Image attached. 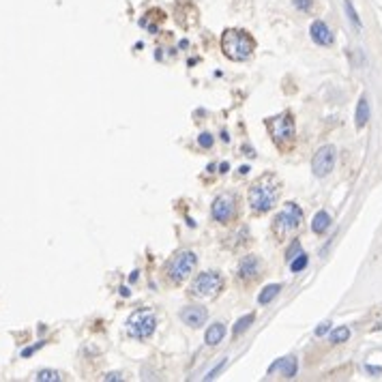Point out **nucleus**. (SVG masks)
I'll return each mask as SVG.
<instances>
[{
	"label": "nucleus",
	"mask_w": 382,
	"mask_h": 382,
	"mask_svg": "<svg viewBox=\"0 0 382 382\" xmlns=\"http://www.w3.org/2000/svg\"><path fill=\"white\" fill-rule=\"evenodd\" d=\"M221 50L230 60H247L253 50H256V39H253L247 30L241 28H228L221 35Z\"/></svg>",
	"instance_id": "1"
},
{
	"label": "nucleus",
	"mask_w": 382,
	"mask_h": 382,
	"mask_svg": "<svg viewBox=\"0 0 382 382\" xmlns=\"http://www.w3.org/2000/svg\"><path fill=\"white\" fill-rule=\"evenodd\" d=\"M249 206L256 213H266L277 204V198H279V187L273 180L270 174L262 176L260 180H256L249 187Z\"/></svg>",
	"instance_id": "2"
},
{
	"label": "nucleus",
	"mask_w": 382,
	"mask_h": 382,
	"mask_svg": "<svg viewBox=\"0 0 382 382\" xmlns=\"http://www.w3.org/2000/svg\"><path fill=\"white\" fill-rule=\"evenodd\" d=\"M266 127L270 135H273V142L279 148H290L294 142V135H297V129H294V118L290 112H283L279 116H273L266 121Z\"/></svg>",
	"instance_id": "3"
},
{
	"label": "nucleus",
	"mask_w": 382,
	"mask_h": 382,
	"mask_svg": "<svg viewBox=\"0 0 382 382\" xmlns=\"http://www.w3.org/2000/svg\"><path fill=\"white\" fill-rule=\"evenodd\" d=\"M224 277L217 270H206V273H200L191 281L189 292L198 299H215L217 294L224 290Z\"/></svg>",
	"instance_id": "4"
},
{
	"label": "nucleus",
	"mask_w": 382,
	"mask_h": 382,
	"mask_svg": "<svg viewBox=\"0 0 382 382\" xmlns=\"http://www.w3.org/2000/svg\"><path fill=\"white\" fill-rule=\"evenodd\" d=\"M155 326H157V318L150 309H138L129 316L127 320V333L133 337V339H146L155 333Z\"/></svg>",
	"instance_id": "5"
},
{
	"label": "nucleus",
	"mask_w": 382,
	"mask_h": 382,
	"mask_svg": "<svg viewBox=\"0 0 382 382\" xmlns=\"http://www.w3.org/2000/svg\"><path fill=\"white\" fill-rule=\"evenodd\" d=\"M196 264H198V256H196L194 251H180V253H176V256L168 262L165 273H168L170 281L180 283V281H185L191 273H194Z\"/></svg>",
	"instance_id": "6"
},
{
	"label": "nucleus",
	"mask_w": 382,
	"mask_h": 382,
	"mask_svg": "<svg viewBox=\"0 0 382 382\" xmlns=\"http://www.w3.org/2000/svg\"><path fill=\"white\" fill-rule=\"evenodd\" d=\"M301 221H303V211H301V206L297 202H288L283 206V211L275 217V232L279 236H285V234L294 232V230L301 226Z\"/></svg>",
	"instance_id": "7"
},
{
	"label": "nucleus",
	"mask_w": 382,
	"mask_h": 382,
	"mask_svg": "<svg viewBox=\"0 0 382 382\" xmlns=\"http://www.w3.org/2000/svg\"><path fill=\"white\" fill-rule=\"evenodd\" d=\"M335 146H322L312 159V172L318 178H324L333 168H335Z\"/></svg>",
	"instance_id": "8"
},
{
	"label": "nucleus",
	"mask_w": 382,
	"mask_h": 382,
	"mask_svg": "<svg viewBox=\"0 0 382 382\" xmlns=\"http://www.w3.org/2000/svg\"><path fill=\"white\" fill-rule=\"evenodd\" d=\"M234 196H230V194H226V196H219L217 200L213 202V217L219 221V224H226V221H230L234 217Z\"/></svg>",
	"instance_id": "9"
},
{
	"label": "nucleus",
	"mask_w": 382,
	"mask_h": 382,
	"mask_svg": "<svg viewBox=\"0 0 382 382\" xmlns=\"http://www.w3.org/2000/svg\"><path fill=\"white\" fill-rule=\"evenodd\" d=\"M206 318H209V312H206L204 307L200 305H189L180 312V320L185 322L187 326H194V329H198V326H202L206 322Z\"/></svg>",
	"instance_id": "10"
},
{
	"label": "nucleus",
	"mask_w": 382,
	"mask_h": 382,
	"mask_svg": "<svg viewBox=\"0 0 382 382\" xmlns=\"http://www.w3.org/2000/svg\"><path fill=\"white\" fill-rule=\"evenodd\" d=\"M260 268H262L260 260L256 256H247V258H243L241 266H238V277L249 281V279H253V277L260 275Z\"/></svg>",
	"instance_id": "11"
},
{
	"label": "nucleus",
	"mask_w": 382,
	"mask_h": 382,
	"mask_svg": "<svg viewBox=\"0 0 382 382\" xmlns=\"http://www.w3.org/2000/svg\"><path fill=\"white\" fill-rule=\"evenodd\" d=\"M309 33H312V39L318 43V45H331L333 43V33H331V28L326 26L324 22L320 20H316L312 24V28H309Z\"/></svg>",
	"instance_id": "12"
},
{
	"label": "nucleus",
	"mask_w": 382,
	"mask_h": 382,
	"mask_svg": "<svg viewBox=\"0 0 382 382\" xmlns=\"http://www.w3.org/2000/svg\"><path fill=\"white\" fill-rule=\"evenodd\" d=\"M297 367H299V363L294 356H285V359H279V361H275L273 365L268 367V373H273V371H281V376L283 378H294L297 376Z\"/></svg>",
	"instance_id": "13"
},
{
	"label": "nucleus",
	"mask_w": 382,
	"mask_h": 382,
	"mask_svg": "<svg viewBox=\"0 0 382 382\" xmlns=\"http://www.w3.org/2000/svg\"><path fill=\"white\" fill-rule=\"evenodd\" d=\"M224 337H226V326L221 324V322L211 324L209 331H206V335H204V339H206V344H209V346L221 344V341H224Z\"/></svg>",
	"instance_id": "14"
},
{
	"label": "nucleus",
	"mask_w": 382,
	"mask_h": 382,
	"mask_svg": "<svg viewBox=\"0 0 382 382\" xmlns=\"http://www.w3.org/2000/svg\"><path fill=\"white\" fill-rule=\"evenodd\" d=\"M354 121H356V127H359V129H363V127L367 125V121H369V103H367V97H361L359 103H356Z\"/></svg>",
	"instance_id": "15"
},
{
	"label": "nucleus",
	"mask_w": 382,
	"mask_h": 382,
	"mask_svg": "<svg viewBox=\"0 0 382 382\" xmlns=\"http://www.w3.org/2000/svg\"><path fill=\"white\" fill-rule=\"evenodd\" d=\"M331 226V215L326 213V211H320V213H316V217L312 221V230L316 234H324L326 230H329Z\"/></svg>",
	"instance_id": "16"
},
{
	"label": "nucleus",
	"mask_w": 382,
	"mask_h": 382,
	"mask_svg": "<svg viewBox=\"0 0 382 382\" xmlns=\"http://www.w3.org/2000/svg\"><path fill=\"white\" fill-rule=\"evenodd\" d=\"M279 290H281V285H279V283H270V285H266V288L258 294V303H260V305H268L270 301H273V299L277 297V294H279Z\"/></svg>",
	"instance_id": "17"
},
{
	"label": "nucleus",
	"mask_w": 382,
	"mask_h": 382,
	"mask_svg": "<svg viewBox=\"0 0 382 382\" xmlns=\"http://www.w3.org/2000/svg\"><path fill=\"white\" fill-rule=\"evenodd\" d=\"M35 380H39V382H58V380H62V376H60V371H54V369H41L35 376Z\"/></svg>",
	"instance_id": "18"
},
{
	"label": "nucleus",
	"mask_w": 382,
	"mask_h": 382,
	"mask_svg": "<svg viewBox=\"0 0 382 382\" xmlns=\"http://www.w3.org/2000/svg\"><path fill=\"white\" fill-rule=\"evenodd\" d=\"M350 339V329L348 326H339V329H335L331 333V341L333 344H344V341Z\"/></svg>",
	"instance_id": "19"
},
{
	"label": "nucleus",
	"mask_w": 382,
	"mask_h": 382,
	"mask_svg": "<svg viewBox=\"0 0 382 382\" xmlns=\"http://www.w3.org/2000/svg\"><path fill=\"white\" fill-rule=\"evenodd\" d=\"M253 320H256V316H253V314H247L245 318H241V320L234 324V335H241V333H245L251 326Z\"/></svg>",
	"instance_id": "20"
},
{
	"label": "nucleus",
	"mask_w": 382,
	"mask_h": 382,
	"mask_svg": "<svg viewBox=\"0 0 382 382\" xmlns=\"http://www.w3.org/2000/svg\"><path fill=\"white\" fill-rule=\"evenodd\" d=\"M307 262H309V258H307V253H303L301 251L297 258L294 260H290V268H292V273H301L305 266H307Z\"/></svg>",
	"instance_id": "21"
},
{
	"label": "nucleus",
	"mask_w": 382,
	"mask_h": 382,
	"mask_svg": "<svg viewBox=\"0 0 382 382\" xmlns=\"http://www.w3.org/2000/svg\"><path fill=\"white\" fill-rule=\"evenodd\" d=\"M344 9H346V13H348L350 22H352V26H354L356 30H361V28H363V26H361V20H359V15H356V11H354V7H352V3H350V0H344Z\"/></svg>",
	"instance_id": "22"
},
{
	"label": "nucleus",
	"mask_w": 382,
	"mask_h": 382,
	"mask_svg": "<svg viewBox=\"0 0 382 382\" xmlns=\"http://www.w3.org/2000/svg\"><path fill=\"white\" fill-rule=\"evenodd\" d=\"M299 253H301V243H299V241H294V243L290 245V249L285 251V260H288V262L294 260V258L299 256Z\"/></svg>",
	"instance_id": "23"
},
{
	"label": "nucleus",
	"mask_w": 382,
	"mask_h": 382,
	"mask_svg": "<svg viewBox=\"0 0 382 382\" xmlns=\"http://www.w3.org/2000/svg\"><path fill=\"white\" fill-rule=\"evenodd\" d=\"M198 142H200L202 148H211L213 146V135L211 133H202L200 138H198Z\"/></svg>",
	"instance_id": "24"
},
{
	"label": "nucleus",
	"mask_w": 382,
	"mask_h": 382,
	"mask_svg": "<svg viewBox=\"0 0 382 382\" xmlns=\"http://www.w3.org/2000/svg\"><path fill=\"white\" fill-rule=\"evenodd\" d=\"M294 7H299L301 11H309L312 9V0H292Z\"/></svg>",
	"instance_id": "25"
},
{
	"label": "nucleus",
	"mask_w": 382,
	"mask_h": 382,
	"mask_svg": "<svg viewBox=\"0 0 382 382\" xmlns=\"http://www.w3.org/2000/svg\"><path fill=\"white\" fill-rule=\"evenodd\" d=\"M329 329H331V322H322V324L316 329V335L320 337V335H324V333H329Z\"/></svg>",
	"instance_id": "26"
},
{
	"label": "nucleus",
	"mask_w": 382,
	"mask_h": 382,
	"mask_svg": "<svg viewBox=\"0 0 382 382\" xmlns=\"http://www.w3.org/2000/svg\"><path fill=\"white\" fill-rule=\"evenodd\" d=\"M103 380H123V373L112 371V373H108V376H103Z\"/></svg>",
	"instance_id": "27"
},
{
	"label": "nucleus",
	"mask_w": 382,
	"mask_h": 382,
	"mask_svg": "<svg viewBox=\"0 0 382 382\" xmlns=\"http://www.w3.org/2000/svg\"><path fill=\"white\" fill-rule=\"evenodd\" d=\"M224 365H226V361H221V363H219V365H217V367H215L213 371H209V376H206V380H213V378H215V373H217L221 367H224Z\"/></svg>",
	"instance_id": "28"
}]
</instances>
